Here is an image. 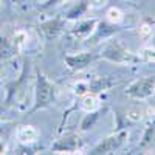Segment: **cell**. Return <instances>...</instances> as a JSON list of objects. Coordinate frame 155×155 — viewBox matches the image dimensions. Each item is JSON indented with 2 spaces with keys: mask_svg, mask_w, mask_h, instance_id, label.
<instances>
[{
  "mask_svg": "<svg viewBox=\"0 0 155 155\" xmlns=\"http://www.w3.org/2000/svg\"><path fill=\"white\" fill-rule=\"evenodd\" d=\"M54 93H56V87L54 84L51 82L48 78L37 71L36 76V92H34V102H33V107L30 110V113H34L37 110H42L47 109L53 104L54 101Z\"/></svg>",
  "mask_w": 155,
  "mask_h": 155,
  "instance_id": "cell-1",
  "label": "cell"
},
{
  "mask_svg": "<svg viewBox=\"0 0 155 155\" xmlns=\"http://www.w3.org/2000/svg\"><path fill=\"white\" fill-rule=\"evenodd\" d=\"M101 58H104L110 62L115 64H126V65H130V64L140 62V58H137L134 53H130L123 44H120L116 39L113 41H109L106 48L102 50Z\"/></svg>",
  "mask_w": 155,
  "mask_h": 155,
  "instance_id": "cell-2",
  "label": "cell"
},
{
  "mask_svg": "<svg viewBox=\"0 0 155 155\" xmlns=\"http://www.w3.org/2000/svg\"><path fill=\"white\" fill-rule=\"evenodd\" d=\"M127 130L126 129H118L115 134L106 137L102 141L90 150V155H107V153H115L116 150H120L123 147V144L126 143L127 138Z\"/></svg>",
  "mask_w": 155,
  "mask_h": 155,
  "instance_id": "cell-3",
  "label": "cell"
},
{
  "mask_svg": "<svg viewBox=\"0 0 155 155\" xmlns=\"http://www.w3.org/2000/svg\"><path fill=\"white\" fill-rule=\"evenodd\" d=\"M153 90H155V78L144 76V78H140V79L134 81L126 88L124 95L132 99H146L153 95Z\"/></svg>",
  "mask_w": 155,
  "mask_h": 155,
  "instance_id": "cell-4",
  "label": "cell"
},
{
  "mask_svg": "<svg viewBox=\"0 0 155 155\" xmlns=\"http://www.w3.org/2000/svg\"><path fill=\"white\" fill-rule=\"evenodd\" d=\"M95 59H96V56L93 53H79V54H68V56H65L64 62H65V65L71 71H81V70L87 68Z\"/></svg>",
  "mask_w": 155,
  "mask_h": 155,
  "instance_id": "cell-5",
  "label": "cell"
},
{
  "mask_svg": "<svg viewBox=\"0 0 155 155\" xmlns=\"http://www.w3.org/2000/svg\"><path fill=\"white\" fill-rule=\"evenodd\" d=\"M81 146V138L76 134H65L56 140V143L51 146V152H74Z\"/></svg>",
  "mask_w": 155,
  "mask_h": 155,
  "instance_id": "cell-6",
  "label": "cell"
},
{
  "mask_svg": "<svg viewBox=\"0 0 155 155\" xmlns=\"http://www.w3.org/2000/svg\"><path fill=\"white\" fill-rule=\"evenodd\" d=\"M64 25H65V20H62L59 17L50 19V20H47L41 25V31H42V34L47 41H53V39H56L62 33Z\"/></svg>",
  "mask_w": 155,
  "mask_h": 155,
  "instance_id": "cell-7",
  "label": "cell"
},
{
  "mask_svg": "<svg viewBox=\"0 0 155 155\" xmlns=\"http://www.w3.org/2000/svg\"><path fill=\"white\" fill-rule=\"evenodd\" d=\"M120 30H121V28H120V27H116V25H113V23H109V22H99V23H96V27H95V30H93L92 44L99 42L101 39H107V37H110L112 34L118 33Z\"/></svg>",
  "mask_w": 155,
  "mask_h": 155,
  "instance_id": "cell-8",
  "label": "cell"
},
{
  "mask_svg": "<svg viewBox=\"0 0 155 155\" xmlns=\"http://www.w3.org/2000/svg\"><path fill=\"white\" fill-rule=\"evenodd\" d=\"M98 20L96 19H88V20H82L79 23H76V27L71 28V34L78 39H87L92 36L95 27H96Z\"/></svg>",
  "mask_w": 155,
  "mask_h": 155,
  "instance_id": "cell-9",
  "label": "cell"
},
{
  "mask_svg": "<svg viewBox=\"0 0 155 155\" xmlns=\"http://www.w3.org/2000/svg\"><path fill=\"white\" fill-rule=\"evenodd\" d=\"M104 112H106V109H99V110H95V112H88L82 118V121H81V130L82 132H87L92 127H95V124L98 123V120L101 118V115L104 113Z\"/></svg>",
  "mask_w": 155,
  "mask_h": 155,
  "instance_id": "cell-10",
  "label": "cell"
},
{
  "mask_svg": "<svg viewBox=\"0 0 155 155\" xmlns=\"http://www.w3.org/2000/svg\"><path fill=\"white\" fill-rule=\"evenodd\" d=\"M87 9H88V2H87V0H82V2H79L76 6H73L68 11V14L65 16V20H76V19H79L81 16H84L87 12Z\"/></svg>",
  "mask_w": 155,
  "mask_h": 155,
  "instance_id": "cell-11",
  "label": "cell"
},
{
  "mask_svg": "<svg viewBox=\"0 0 155 155\" xmlns=\"http://www.w3.org/2000/svg\"><path fill=\"white\" fill-rule=\"evenodd\" d=\"M14 54V48L8 42V39L0 37V59H8Z\"/></svg>",
  "mask_w": 155,
  "mask_h": 155,
  "instance_id": "cell-12",
  "label": "cell"
},
{
  "mask_svg": "<svg viewBox=\"0 0 155 155\" xmlns=\"http://www.w3.org/2000/svg\"><path fill=\"white\" fill-rule=\"evenodd\" d=\"M153 132H155V127H153V124L147 126L146 132H144V137H143V141L140 143V147H141V149L150 147V146L153 144Z\"/></svg>",
  "mask_w": 155,
  "mask_h": 155,
  "instance_id": "cell-13",
  "label": "cell"
},
{
  "mask_svg": "<svg viewBox=\"0 0 155 155\" xmlns=\"http://www.w3.org/2000/svg\"><path fill=\"white\" fill-rule=\"evenodd\" d=\"M61 2H64V0H47V2L42 5V8L47 9V8H51V6H54V5H58V3H61Z\"/></svg>",
  "mask_w": 155,
  "mask_h": 155,
  "instance_id": "cell-14",
  "label": "cell"
},
{
  "mask_svg": "<svg viewBox=\"0 0 155 155\" xmlns=\"http://www.w3.org/2000/svg\"><path fill=\"white\" fill-rule=\"evenodd\" d=\"M0 11H2V3H0Z\"/></svg>",
  "mask_w": 155,
  "mask_h": 155,
  "instance_id": "cell-15",
  "label": "cell"
}]
</instances>
